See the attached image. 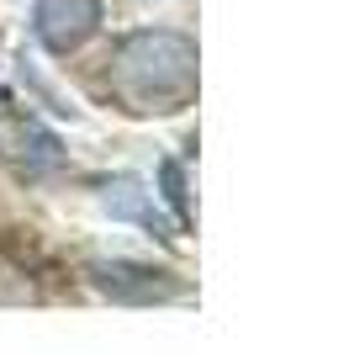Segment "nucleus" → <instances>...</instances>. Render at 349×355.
Returning a JSON list of instances; mask_svg holds the SVG:
<instances>
[{
    "instance_id": "f03ea898",
    "label": "nucleus",
    "mask_w": 349,
    "mask_h": 355,
    "mask_svg": "<svg viewBox=\"0 0 349 355\" xmlns=\"http://www.w3.org/2000/svg\"><path fill=\"white\" fill-rule=\"evenodd\" d=\"M106 11L101 0H37L32 6V37L48 48V53H80V48L101 32Z\"/></svg>"
},
{
    "instance_id": "39448f33",
    "label": "nucleus",
    "mask_w": 349,
    "mask_h": 355,
    "mask_svg": "<svg viewBox=\"0 0 349 355\" xmlns=\"http://www.w3.org/2000/svg\"><path fill=\"white\" fill-rule=\"evenodd\" d=\"M159 186H164V202L174 207V228H190V196H186V170H180V159L159 164Z\"/></svg>"
},
{
    "instance_id": "20e7f679",
    "label": "nucleus",
    "mask_w": 349,
    "mask_h": 355,
    "mask_svg": "<svg viewBox=\"0 0 349 355\" xmlns=\"http://www.w3.org/2000/svg\"><path fill=\"white\" fill-rule=\"evenodd\" d=\"M101 207L111 212L116 223H138V228H148L154 239H174V234H180V228L159 212L154 191H148L143 180H132V175H111V180H106V186H101Z\"/></svg>"
},
{
    "instance_id": "f257e3e1",
    "label": "nucleus",
    "mask_w": 349,
    "mask_h": 355,
    "mask_svg": "<svg viewBox=\"0 0 349 355\" xmlns=\"http://www.w3.org/2000/svg\"><path fill=\"white\" fill-rule=\"evenodd\" d=\"M196 43L174 27H138L111 48L106 85L138 117H170L196 96Z\"/></svg>"
},
{
    "instance_id": "7ed1b4c3",
    "label": "nucleus",
    "mask_w": 349,
    "mask_h": 355,
    "mask_svg": "<svg viewBox=\"0 0 349 355\" xmlns=\"http://www.w3.org/2000/svg\"><path fill=\"white\" fill-rule=\"evenodd\" d=\"M90 282L101 286L116 302H164V297L180 292L174 270L164 266H143V260H96L90 266Z\"/></svg>"
}]
</instances>
